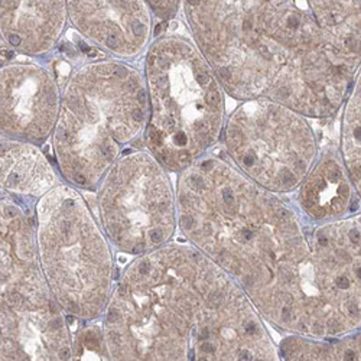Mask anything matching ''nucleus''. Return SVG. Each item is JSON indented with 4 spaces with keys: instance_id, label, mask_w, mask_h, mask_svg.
<instances>
[{
    "instance_id": "nucleus-18",
    "label": "nucleus",
    "mask_w": 361,
    "mask_h": 361,
    "mask_svg": "<svg viewBox=\"0 0 361 361\" xmlns=\"http://www.w3.org/2000/svg\"><path fill=\"white\" fill-rule=\"evenodd\" d=\"M317 233L345 264L361 295V212L337 221L317 224Z\"/></svg>"
},
{
    "instance_id": "nucleus-7",
    "label": "nucleus",
    "mask_w": 361,
    "mask_h": 361,
    "mask_svg": "<svg viewBox=\"0 0 361 361\" xmlns=\"http://www.w3.org/2000/svg\"><path fill=\"white\" fill-rule=\"evenodd\" d=\"M35 238L47 282L68 317L104 315L114 289V257L102 224L78 188L58 184L35 204Z\"/></svg>"
},
{
    "instance_id": "nucleus-8",
    "label": "nucleus",
    "mask_w": 361,
    "mask_h": 361,
    "mask_svg": "<svg viewBox=\"0 0 361 361\" xmlns=\"http://www.w3.org/2000/svg\"><path fill=\"white\" fill-rule=\"evenodd\" d=\"M221 137L234 166L279 195L295 192L321 154L310 117L267 99L240 102Z\"/></svg>"
},
{
    "instance_id": "nucleus-15",
    "label": "nucleus",
    "mask_w": 361,
    "mask_h": 361,
    "mask_svg": "<svg viewBox=\"0 0 361 361\" xmlns=\"http://www.w3.org/2000/svg\"><path fill=\"white\" fill-rule=\"evenodd\" d=\"M331 51L354 74L361 66V0H307Z\"/></svg>"
},
{
    "instance_id": "nucleus-4",
    "label": "nucleus",
    "mask_w": 361,
    "mask_h": 361,
    "mask_svg": "<svg viewBox=\"0 0 361 361\" xmlns=\"http://www.w3.org/2000/svg\"><path fill=\"white\" fill-rule=\"evenodd\" d=\"M149 97L145 73L125 59H96L67 78L51 136L67 184L94 191L126 147L145 133Z\"/></svg>"
},
{
    "instance_id": "nucleus-3",
    "label": "nucleus",
    "mask_w": 361,
    "mask_h": 361,
    "mask_svg": "<svg viewBox=\"0 0 361 361\" xmlns=\"http://www.w3.org/2000/svg\"><path fill=\"white\" fill-rule=\"evenodd\" d=\"M192 41L237 102L267 99L310 118L341 111L354 73L307 0H183Z\"/></svg>"
},
{
    "instance_id": "nucleus-10",
    "label": "nucleus",
    "mask_w": 361,
    "mask_h": 361,
    "mask_svg": "<svg viewBox=\"0 0 361 361\" xmlns=\"http://www.w3.org/2000/svg\"><path fill=\"white\" fill-rule=\"evenodd\" d=\"M63 92L56 77L37 63L11 61L0 70V128L2 137L34 145L54 133Z\"/></svg>"
},
{
    "instance_id": "nucleus-13",
    "label": "nucleus",
    "mask_w": 361,
    "mask_h": 361,
    "mask_svg": "<svg viewBox=\"0 0 361 361\" xmlns=\"http://www.w3.org/2000/svg\"><path fill=\"white\" fill-rule=\"evenodd\" d=\"M300 214L314 224H325L351 216L361 202L340 150L324 149L317 164L296 190Z\"/></svg>"
},
{
    "instance_id": "nucleus-2",
    "label": "nucleus",
    "mask_w": 361,
    "mask_h": 361,
    "mask_svg": "<svg viewBox=\"0 0 361 361\" xmlns=\"http://www.w3.org/2000/svg\"><path fill=\"white\" fill-rule=\"evenodd\" d=\"M102 319L116 361L281 360L247 293L191 243L135 257Z\"/></svg>"
},
{
    "instance_id": "nucleus-16",
    "label": "nucleus",
    "mask_w": 361,
    "mask_h": 361,
    "mask_svg": "<svg viewBox=\"0 0 361 361\" xmlns=\"http://www.w3.org/2000/svg\"><path fill=\"white\" fill-rule=\"evenodd\" d=\"M278 353L281 360L292 361H361V328L331 338H311L289 334Z\"/></svg>"
},
{
    "instance_id": "nucleus-11",
    "label": "nucleus",
    "mask_w": 361,
    "mask_h": 361,
    "mask_svg": "<svg viewBox=\"0 0 361 361\" xmlns=\"http://www.w3.org/2000/svg\"><path fill=\"white\" fill-rule=\"evenodd\" d=\"M70 25L97 49L132 61L147 51L154 13L146 0H66Z\"/></svg>"
},
{
    "instance_id": "nucleus-9",
    "label": "nucleus",
    "mask_w": 361,
    "mask_h": 361,
    "mask_svg": "<svg viewBox=\"0 0 361 361\" xmlns=\"http://www.w3.org/2000/svg\"><path fill=\"white\" fill-rule=\"evenodd\" d=\"M97 213L120 253L137 257L166 246L178 227L169 171L149 150L122 155L97 188Z\"/></svg>"
},
{
    "instance_id": "nucleus-1",
    "label": "nucleus",
    "mask_w": 361,
    "mask_h": 361,
    "mask_svg": "<svg viewBox=\"0 0 361 361\" xmlns=\"http://www.w3.org/2000/svg\"><path fill=\"white\" fill-rule=\"evenodd\" d=\"M178 227L289 336L340 337L361 328V295L317 227L230 159L207 154L178 173Z\"/></svg>"
},
{
    "instance_id": "nucleus-20",
    "label": "nucleus",
    "mask_w": 361,
    "mask_h": 361,
    "mask_svg": "<svg viewBox=\"0 0 361 361\" xmlns=\"http://www.w3.org/2000/svg\"><path fill=\"white\" fill-rule=\"evenodd\" d=\"M154 16L161 22L173 19L183 8V0H146Z\"/></svg>"
},
{
    "instance_id": "nucleus-5",
    "label": "nucleus",
    "mask_w": 361,
    "mask_h": 361,
    "mask_svg": "<svg viewBox=\"0 0 361 361\" xmlns=\"http://www.w3.org/2000/svg\"><path fill=\"white\" fill-rule=\"evenodd\" d=\"M149 120L145 145L169 172L194 165L221 139L226 90L197 44L161 34L145 56Z\"/></svg>"
},
{
    "instance_id": "nucleus-19",
    "label": "nucleus",
    "mask_w": 361,
    "mask_h": 361,
    "mask_svg": "<svg viewBox=\"0 0 361 361\" xmlns=\"http://www.w3.org/2000/svg\"><path fill=\"white\" fill-rule=\"evenodd\" d=\"M71 360H111L103 325L88 324L73 337Z\"/></svg>"
},
{
    "instance_id": "nucleus-6",
    "label": "nucleus",
    "mask_w": 361,
    "mask_h": 361,
    "mask_svg": "<svg viewBox=\"0 0 361 361\" xmlns=\"http://www.w3.org/2000/svg\"><path fill=\"white\" fill-rule=\"evenodd\" d=\"M0 360H71L74 336L42 272L34 220L6 192L0 209Z\"/></svg>"
},
{
    "instance_id": "nucleus-17",
    "label": "nucleus",
    "mask_w": 361,
    "mask_h": 361,
    "mask_svg": "<svg viewBox=\"0 0 361 361\" xmlns=\"http://www.w3.org/2000/svg\"><path fill=\"white\" fill-rule=\"evenodd\" d=\"M338 150L361 200V66L341 107Z\"/></svg>"
},
{
    "instance_id": "nucleus-12",
    "label": "nucleus",
    "mask_w": 361,
    "mask_h": 361,
    "mask_svg": "<svg viewBox=\"0 0 361 361\" xmlns=\"http://www.w3.org/2000/svg\"><path fill=\"white\" fill-rule=\"evenodd\" d=\"M70 25L66 0H2V48L25 56H44L61 42Z\"/></svg>"
},
{
    "instance_id": "nucleus-14",
    "label": "nucleus",
    "mask_w": 361,
    "mask_h": 361,
    "mask_svg": "<svg viewBox=\"0 0 361 361\" xmlns=\"http://www.w3.org/2000/svg\"><path fill=\"white\" fill-rule=\"evenodd\" d=\"M2 192L12 197L37 198L59 184L54 165L38 145L2 137L0 143Z\"/></svg>"
}]
</instances>
